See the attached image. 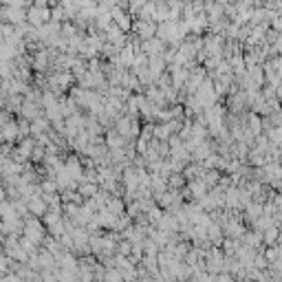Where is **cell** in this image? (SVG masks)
Wrapping results in <instances>:
<instances>
[{"mask_svg":"<svg viewBox=\"0 0 282 282\" xmlns=\"http://www.w3.org/2000/svg\"><path fill=\"white\" fill-rule=\"evenodd\" d=\"M27 240L29 242H33V245H38V242L42 240V229L38 223H29V227H27Z\"/></svg>","mask_w":282,"mask_h":282,"instance_id":"1","label":"cell"}]
</instances>
